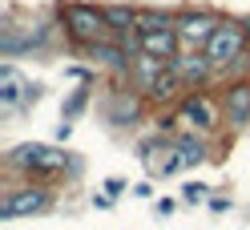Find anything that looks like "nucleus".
I'll use <instances>...</instances> for the list:
<instances>
[{"label":"nucleus","instance_id":"10","mask_svg":"<svg viewBox=\"0 0 250 230\" xmlns=\"http://www.w3.org/2000/svg\"><path fill=\"white\" fill-rule=\"evenodd\" d=\"M174 28H178L182 49H206V41L214 37L218 21H214V17H202V12H186V17H182Z\"/></svg>","mask_w":250,"mask_h":230},{"label":"nucleus","instance_id":"17","mask_svg":"<svg viewBox=\"0 0 250 230\" xmlns=\"http://www.w3.org/2000/svg\"><path fill=\"white\" fill-rule=\"evenodd\" d=\"M246 73H250V53H238V57L222 69V77H230V81H238V77H246Z\"/></svg>","mask_w":250,"mask_h":230},{"label":"nucleus","instance_id":"13","mask_svg":"<svg viewBox=\"0 0 250 230\" xmlns=\"http://www.w3.org/2000/svg\"><path fill=\"white\" fill-rule=\"evenodd\" d=\"M174 149H178L182 166H198V162H206V158H210L206 137H194V133H182V137H174Z\"/></svg>","mask_w":250,"mask_h":230},{"label":"nucleus","instance_id":"22","mask_svg":"<svg viewBox=\"0 0 250 230\" xmlns=\"http://www.w3.org/2000/svg\"><path fill=\"white\" fill-rule=\"evenodd\" d=\"M133 194H137V198H153V186H149V182H137Z\"/></svg>","mask_w":250,"mask_h":230},{"label":"nucleus","instance_id":"21","mask_svg":"<svg viewBox=\"0 0 250 230\" xmlns=\"http://www.w3.org/2000/svg\"><path fill=\"white\" fill-rule=\"evenodd\" d=\"M210 210H218V214L230 210V198H218V194H214V198H210Z\"/></svg>","mask_w":250,"mask_h":230},{"label":"nucleus","instance_id":"12","mask_svg":"<svg viewBox=\"0 0 250 230\" xmlns=\"http://www.w3.org/2000/svg\"><path fill=\"white\" fill-rule=\"evenodd\" d=\"M89 53H93V61H101V65L117 69V73H129V69H133V61H137L129 49H121V44H109V41L89 44Z\"/></svg>","mask_w":250,"mask_h":230},{"label":"nucleus","instance_id":"11","mask_svg":"<svg viewBox=\"0 0 250 230\" xmlns=\"http://www.w3.org/2000/svg\"><path fill=\"white\" fill-rule=\"evenodd\" d=\"M105 117L113 121V125H133V121L142 117V97H137L133 89H113V93H109V105H105Z\"/></svg>","mask_w":250,"mask_h":230},{"label":"nucleus","instance_id":"2","mask_svg":"<svg viewBox=\"0 0 250 230\" xmlns=\"http://www.w3.org/2000/svg\"><path fill=\"white\" fill-rule=\"evenodd\" d=\"M246 44H250V41H246V33H242V24H238V21H218L214 37L206 41V49H202V53H206V57L214 61V69L222 73L238 53H246Z\"/></svg>","mask_w":250,"mask_h":230},{"label":"nucleus","instance_id":"15","mask_svg":"<svg viewBox=\"0 0 250 230\" xmlns=\"http://www.w3.org/2000/svg\"><path fill=\"white\" fill-rule=\"evenodd\" d=\"M105 21H109V28H113V33H121V37H125L129 28H137V12L113 4V8H105Z\"/></svg>","mask_w":250,"mask_h":230},{"label":"nucleus","instance_id":"14","mask_svg":"<svg viewBox=\"0 0 250 230\" xmlns=\"http://www.w3.org/2000/svg\"><path fill=\"white\" fill-rule=\"evenodd\" d=\"M178 89H186V85L178 81V73H174V69H169V65H166V73L158 77V81H153V89H149V93H146V97L162 105V101H174V97H178Z\"/></svg>","mask_w":250,"mask_h":230},{"label":"nucleus","instance_id":"4","mask_svg":"<svg viewBox=\"0 0 250 230\" xmlns=\"http://www.w3.org/2000/svg\"><path fill=\"white\" fill-rule=\"evenodd\" d=\"M222 117L230 129H246L250 125V77H238V81L226 85L222 93Z\"/></svg>","mask_w":250,"mask_h":230},{"label":"nucleus","instance_id":"6","mask_svg":"<svg viewBox=\"0 0 250 230\" xmlns=\"http://www.w3.org/2000/svg\"><path fill=\"white\" fill-rule=\"evenodd\" d=\"M182 121H190L198 133H210L222 121V105H214L206 93H190V97H182Z\"/></svg>","mask_w":250,"mask_h":230},{"label":"nucleus","instance_id":"7","mask_svg":"<svg viewBox=\"0 0 250 230\" xmlns=\"http://www.w3.org/2000/svg\"><path fill=\"white\" fill-rule=\"evenodd\" d=\"M142 41V53H149V57H162V61H169V57H178V49H182V41H178V28L174 24H153V28H142L137 33Z\"/></svg>","mask_w":250,"mask_h":230},{"label":"nucleus","instance_id":"19","mask_svg":"<svg viewBox=\"0 0 250 230\" xmlns=\"http://www.w3.org/2000/svg\"><path fill=\"white\" fill-rule=\"evenodd\" d=\"M105 194L109 198H121L125 194V178H105Z\"/></svg>","mask_w":250,"mask_h":230},{"label":"nucleus","instance_id":"1","mask_svg":"<svg viewBox=\"0 0 250 230\" xmlns=\"http://www.w3.org/2000/svg\"><path fill=\"white\" fill-rule=\"evenodd\" d=\"M65 28H69V37L77 44H97L105 41L109 33V21H105V8H89V4H69L65 8Z\"/></svg>","mask_w":250,"mask_h":230},{"label":"nucleus","instance_id":"16","mask_svg":"<svg viewBox=\"0 0 250 230\" xmlns=\"http://www.w3.org/2000/svg\"><path fill=\"white\" fill-rule=\"evenodd\" d=\"M206 198H210V186H206V182H186V186H182V202L198 206V202H206Z\"/></svg>","mask_w":250,"mask_h":230},{"label":"nucleus","instance_id":"20","mask_svg":"<svg viewBox=\"0 0 250 230\" xmlns=\"http://www.w3.org/2000/svg\"><path fill=\"white\" fill-rule=\"evenodd\" d=\"M174 210H178V202H174V198H158V218H169Z\"/></svg>","mask_w":250,"mask_h":230},{"label":"nucleus","instance_id":"18","mask_svg":"<svg viewBox=\"0 0 250 230\" xmlns=\"http://www.w3.org/2000/svg\"><path fill=\"white\" fill-rule=\"evenodd\" d=\"M85 97H89V93H85V89H77V93L69 97V105H65V117H69V121H73L77 113H81V109H85Z\"/></svg>","mask_w":250,"mask_h":230},{"label":"nucleus","instance_id":"9","mask_svg":"<svg viewBox=\"0 0 250 230\" xmlns=\"http://www.w3.org/2000/svg\"><path fill=\"white\" fill-rule=\"evenodd\" d=\"M37 97H41V85H28L17 73V65L0 69V101H4V109H17L21 101H37Z\"/></svg>","mask_w":250,"mask_h":230},{"label":"nucleus","instance_id":"23","mask_svg":"<svg viewBox=\"0 0 250 230\" xmlns=\"http://www.w3.org/2000/svg\"><path fill=\"white\" fill-rule=\"evenodd\" d=\"M242 33H246V41H250V21H242Z\"/></svg>","mask_w":250,"mask_h":230},{"label":"nucleus","instance_id":"3","mask_svg":"<svg viewBox=\"0 0 250 230\" xmlns=\"http://www.w3.org/2000/svg\"><path fill=\"white\" fill-rule=\"evenodd\" d=\"M8 166L12 170H28V174H57L61 166H65V153L53 149V146L28 142V146H17L8 153Z\"/></svg>","mask_w":250,"mask_h":230},{"label":"nucleus","instance_id":"5","mask_svg":"<svg viewBox=\"0 0 250 230\" xmlns=\"http://www.w3.org/2000/svg\"><path fill=\"white\" fill-rule=\"evenodd\" d=\"M169 69H174L178 73V81L186 85V89H194V85H206L210 81V77L218 73L214 69V61L206 57V53H178V57H169Z\"/></svg>","mask_w":250,"mask_h":230},{"label":"nucleus","instance_id":"8","mask_svg":"<svg viewBox=\"0 0 250 230\" xmlns=\"http://www.w3.org/2000/svg\"><path fill=\"white\" fill-rule=\"evenodd\" d=\"M49 206V194L44 190H33V186H24V190H12L4 202H0V218L12 222V218H28V214H37Z\"/></svg>","mask_w":250,"mask_h":230}]
</instances>
